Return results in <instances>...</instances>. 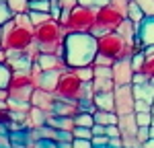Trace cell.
Here are the masks:
<instances>
[{"label": "cell", "mask_w": 154, "mask_h": 148, "mask_svg": "<svg viewBox=\"0 0 154 148\" xmlns=\"http://www.w3.org/2000/svg\"><path fill=\"white\" fill-rule=\"evenodd\" d=\"M12 17H14V14L11 12L8 4H6V0H0V27L6 23V21H11Z\"/></svg>", "instance_id": "obj_31"}, {"label": "cell", "mask_w": 154, "mask_h": 148, "mask_svg": "<svg viewBox=\"0 0 154 148\" xmlns=\"http://www.w3.org/2000/svg\"><path fill=\"white\" fill-rule=\"evenodd\" d=\"M97 148H111V146H97Z\"/></svg>", "instance_id": "obj_53"}, {"label": "cell", "mask_w": 154, "mask_h": 148, "mask_svg": "<svg viewBox=\"0 0 154 148\" xmlns=\"http://www.w3.org/2000/svg\"><path fill=\"white\" fill-rule=\"evenodd\" d=\"M35 62H37V66H39V70H58V72H64V70L70 68L66 58L58 56V54H45V51H41Z\"/></svg>", "instance_id": "obj_12"}, {"label": "cell", "mask_w": 154, "mask_h": 148, "mask_svg": "<svg viewBox=\"0 0 154 148\" xmlns=\"http://www.w3.org/2000/svg\"><path fill=\"white\" fill-rule=\"evenodd\" d=\"M25 123H27L29 130H37V128L48 123V113L43 109H39V107H35V105H31V109L27 111V122Z\"/></svg>", "instance_id": "obj_16"}, {"label": "cell", "mask_w": 154, "mask_h": 148, "mask_svg": "<svg viewBox=\"0 0 154 148\" xmlns=\"http://www.w3.org/2000/svg\"><path fill=\"white\" fill-rule=\"evenodd\" d=\"M117 60H113L111 56H105V54H99L97 51V56H95V62L93 64H97V66H113Z\"/></svg>", "instance_id": "obj_34"}, {"label": "cell", "mask_w": 154, "mask_h": 148, "mask_svg": "<svg viewBox=\"0 0 154 148\" xmlns=\"http://www.w3.org/2000/svg\"><path fill=\"white\" fill-rule=\"evenodd\" d=\"M97 49H99V54L111 56L113 60H123V58L134 56V45L119 31H109L105 35H99L97 37Z\"/></svg>", "instance_id": "obj_6"}, {"label": "cell", "mask_w": 154, "mask_h": 148, "mask_svg": "<svg viewBox=\"0 0 154 148\" xmlns=\"http://www.w3.org/2000/svg\"><path fill=\"white\" fill-rule=\"evenodd\" d=\"M78 111H80L78 101H64V99H58V101H56V107H54V113H56V115H62V117H74Z\"/></svg>", "instance_id": "obj_17"}, {"label": "cell", "mask_w": 154, "mask_h": 148, "mask_svg": "<svg viewBox=\"0 0 154 148\" xmlns=\"http://www.w3.org/2000/svg\"><path fill=\"white\" fill-rule=\"evenodd\" d=\"M138 125H152V111H136Z\"/></svg>", "instance_id": "obj_32"}, {"label": "cell", "mask_w": 154, "mask_h": 148, "mask_svg": "<svg viewBox=\"0 0 154 148\" xmlns=\"http://www.w3.org/2000/svg\"><path fill=\"white\" fill-rule=\"evenodd\" d=\"M93 144L97 146H109V136L107 134H101V136H93Z\"/></svg>", "instance_id": "obj_41"}, {"label": "cell", "mask_w": 154, "mask_h": 148, "mask_svg": "<svg viewBox=\"0 0 154 148\" xmlns=\"http://www.w3.org/2000/svg\"><path fill=\"white\" fill-rule=\"evenodd\" d=\"M72 134H74V138H88V140H93V128H82V125H74Z\"/></svg>", "instance_id": "obj_33"}, {"label": "cell", "mask_w": 154, "mask_h": 148, "mask_svg": "<svg viewBox=\"0 0 154 148\" xmlns=\"http://www.w3.org/2000/svg\"><path fill=\"white\" fill-rule=\"evenodd\" d=\"M72 146L74 148H95V144H93V140H88V138H74V140H72Z\"/></svg>", "instance_id": "obj_39"}, {"label": "cell", "mask_w": 154, "mask_h": 148, "mask_svg": "<svg viewBox=\"0 0 154 148\" xmlns=\"http://www.w3.org/2000/svg\"><path fill=\"white\" fill-rule=\"evenodd\" d=\"M35 45V25L29 14H14L2 25V48L12 54H27Z\"/></svg>", "instance_id": "obj_1"}, {"label": "cell", "mask_w": 154, "mask_h": 148, "mask_svg": "<svg viewBox=\"0 0 154 148\" xmlns=\"http://www.w3.org/2000/svg\"><path fill=\"white\" fill-rule=\"evenodd\" d=\"M113 82L115 86H123V85H131V78H134V68H131V60L130 58H123L117 60L113 66Z\"/></svg>", "instance_id": "obj_11"}, {"label": "cell", "mask_w": 154, "mask_h": 148, "mask_svg": "<svg viewBox=\"0 0 154 148\" xmlns=\"http://www.w3.org/2000/svg\"><path fill=\"white\" fill-rule=\"evenodd\" d=\"M150 138H154V128L150 125Z\"/></svg>", "instance_id": "obj_51"}, {"label": "cell", "mask_w": 154, "mask_h": 148, "mask_svg": "<svg viewBox=\"0 0 154 148\" xmlns=\"http://www.w3.org/2000/svg\"><path fill=\"white\" fill-rule=\"evenodd\" d=\"M66 37H68L66 29L54 19H49L48 23H41L35 27V43L37 48L41 51H45V54L64 56L66 54Z\"/></svg>", "instance_id": "obj_3"}, {"label": "cell", "mask_w": 154, "mask_h": 148, "mask_svg": "<svg viewBox=\"0 0 154 148\" xmlns=\"http://www.w3.org/2000/svg\"><path fill=\"white\" fill-rule=\"evenodd\" d=\"M105 134L109 138H115V136H121V130H119L117 123H111V125H105Z\"/></svg>", "instance_id": "obj_42"}, {"label": "cell", "mask_w": 154, "mask_h": 148, "mask_svg": "<svg viewBox=\"0 0 154 148\" xmlns=\"http://www.w3.org/2000/svg\"><path fill=\"white\" fill-rule=\"evenodd\" d=\"M136 138H138V142H140V144L148 142V140H150V125H140V128H138V132H136Z\"/></svg>", "instance_id": "obj_36"}, {"label": "cell", "mask_w": 154, "mask_h": 148, "mask_svg": "<svg viewBox=\"0 0 154 148\" xmlns=\"http://www.w3.org/2000/svg\"><path fill=\"white\" fill-rule=\"evenodd\" d=\"M109 146H111V148H125V146H123V136L109 138Z\"/></svg>", "instance_id": "obj_45"}, {"label": "cell", "mask_w": 154, "mask_h": 148, "mask_svg": "<svg viewBox=\"0 0 154 148\" xmlns=\"http://www.w3.org/2000/svg\"><path fill=\"white\" fill-rule=\"evenodd\" d=\"M136 2L146 12V17H154V0H136Z\"/></svg>", "instance_id": "obj_37"}, {"label": "cell", "mask_w": 154, "mask_h": 148, "mask_svg": "<svg viewBox=\"0 0 154 148\" xmlns=\"http://www.w3.org/2000/svg\"><path fill=\"white\" fill-rule=\"evenodd\" d=\"M134 103H136L134 85L115 86V111H117V115L134 113Z\"/></svg>", "instance_id": "obj_9"}, {"label": "cell", "mask_w": 154, "mask_h": 148, "mask_svg": "<svg viewBox=\"0 0 154 148\" xmlns=\"http://www.w3.org/2000/svg\"><path fill=\"white\" fill-rule=\"evenodd\" d=\"M58 148H74V146H72V140H62V142H58Z\"/></svg>", "instance_id": "obj_49"}, {"label": "cell", "mask_w": 154, "mask_h": 148, "mask_svg": "<svg viewBox=\"0 0 154 148\" xmlns=\"http://www.w3.org/2000/svg\"><path fill=\"white\" fill-rule=\"evenodd\" d=\"M152 115H154V103H152Z\"/></svg>", "instance_id": "obj_54"}, {"label": "cell", "mask_w": 154, "mask_h": 148, "mask_svg": "<svg viewBox=\"0 0 154 148\" xmlns=\"http://www.w3.org/2000/svg\"><path fill=\"white\" fill-rule=\"evenodd\" d=\"M134 111H152V103L146 99H136L134 103Z\"/></svg>", "instance_id": "obj_38"}, {"label": "cell", "mask_w": 154, "mask_h": 148, "mask_svg": "<svg viewBox=\"0 0 154 148\" xmlns=\"http://www.w3.org/2000/svg\"><path fill=\"white\" fill-rule=\"evenodd\" d=\"M62 11H72L74 6H78V0H58Z\"/></svg>", "instance_id": "obj_44"}, {"label": "cell", "mask_w": 154, "mask_h": 148, "mask_svg": "<svg viewBox=\"0 0 154 148\" xmlns=\"http://www.w3.org/2000/svg\"><path fill=\"white\" fill-rule=\"evenodd\" d=\"M12 14H27L31 11V0H6Z\"/></svg>", "instance_id": "obj_24"}, {"label": "cell", "mask_w": 154, "mask_h": 148, "mask_svg": "<svg viewBox=\"0 0 154 148\" xmlns=\"http://www.w3.org/2000/svg\"><path fill=\"white\" fill-rule=\"evenodd\" d=\"M72 70L84 82H93V78H95V66L93 64L91 66H78V68H72Z\"/></svg>", "instance_id": "obj_26"}, {"label": "cell", "mask_w": 154, "mask_h": 148, "mask_svg": "<svg viewBox=\"0 0 154 148\" xmlns=\"http://www.w3.org/2000/svg\"><path fill=\"white\" fill-rule=\"evenodd\" d=\"M8 99H11L8 88H0V101H8Z\"/></svg>", "instance_id": "obj_48"}, {"label": "cell", "mask_w": 154, "mask_h": 148, "mask_svg": "<svg viewBox=\"0 0 154 148\" xmlns=\"http://www.w3.org/2000/svg\"><path fill=\"white\" fill-rule=\"evenodd\" d=\"M31 72H33V76H35V86L37 88H43V91H49V93H56V86H58V82H60L62 72H58V70H39L37 62H33Z\"/></svg>", "instance_id": "obj_10"}, {"label": "cell", "mask_w": 154, "mask_h": 148, "mask_svg": "<svg viewBox=\"0 0 154 148\" xmlns=\"http://www.w3.org/2000/svg\"><path fill=\"white\" fill-rule=\"evenodd\" d=\"M117 31L125 37L128 41H130L131 45H136V41H138V25L134 23L131 19H128V17H125V19H123V23L117 27Z\"/></svg>", "instance_id": "obj_20"}, {"label": "cell", "mask_w": 154, "mask_h": 148, "mask_svg": "<svg viewBox=\"0 0 154 148\" xmlns=\"http://www.w3.org/2000/svg\"><path fill=\"white\" fill-rule=\"evenodd\" d=\"M142 72L148 76V80H150V82H154V54L146 56V62H144Z\"/></svg>", "instance_id": "obj_30"}, {"label": "cell", "mask_w": 154, "mask_h": 148, "mask_svg": "<svg viewBox=\"0 0 154 148\" xmlns=\"http://www.w3.org/2000/svg\"><path fill=\"white\" fill-rule=\"evenodd\" d=\"M51 0H31V11H45L49 12Z\"/></svg>", "instance_id": "obj_35"}, {"label": "cell", "mask_w": 154, "mask_h": 148, "mask_svg": "<svg viewBox=\"0 0 154 148\" xmlns=\"http://www.w3.org/2000/svg\"><path fill=\"white\" fill-rule=\"evenodd\" d=\"M78 4L91 6V8H101V6H105V4H111V0H78Z\"/></svg>", "instance_id": "obj_40"}, {"label": "cell", "mask_w": 154, "mask_h": 148, "mask_svg": "<svg viewBox=\"0 0 154 148\" xmlns=\"http://www.w3.org/2000/svg\"><path fill=\"white\" fill-rule=\"evenodd\" d=\"M12 78V68L8 64H0V88H8Z\"/></svg>", "instance_id": "obj_28"}, {"label": "cell", "mask_w": 154, "mask_h": 148, "mask_svg": "<svg viewBox=\"0 0 154 148\" xmlns=\"http://www.w3.org/2000/svg\"><path fill=\"white\" fill-rule=\"evenodd\" d=\"M101 134H105V125L95 123V125H93V136H101Z\"/></svg>", "instance_id": "obj_46"}, {"label": "cell", "mask_w": 154, "mask_h": 148, "mask_svg": "<svg viewBox=\"0 0 154 148\" xmlns=\"http://www.w3.org/2000/svg\"><path fill=\"white\" fill-rule=\"evenodd\" d=\"M74 123L76 125H82V128H93L95 125V115L91 111H78L74 115Z\"/></svg>", "instance_id": "obj_25"}, {"label": "cell", "mask_w": 154, "mask_h": 148, "mask_svg": "<svg viewBox=\"0 0 154 148\" xmlns=\"http://www.w3.org/2000/svg\"><path fill=\"white\" fill-rule=\"evenodd\" d=\"M35 76L33 72H12L11 85H8V93L11 99H19V101H31V95L35 91Z\"/></svg>", "instance_id": "obj_8"}, {"label": "cell", "mask_w": 154, "mask_h": 148, "mask_svg": "<svg viewBox=\"0 0 154 148\" xmlns=\"http://www.w3.org/2000/svg\"><path fill=\"white\" fill-rule=\"evenodd\" d=\"M119 130H121V136H136L138 132V122H136V111L134 113H125V115H119Z\"/></svg>", "instance_id": "obj_18"}, {"label": "cell", "mask_w": 154, "mask_h": 148, "mask_svg": "<svg viewBox=\"0 0 154 148\" xmlns=\"http://www.w3.org/2000/svg\"><path fill=\"white\" fill-rule=\"evenodd\" d=\"M142 148H154V138H150L148 142H144V144H142Z\"/></svg>", "instance_id": "obj_50"}, {"label": "cell", "mask_w": 154, "mask_h": 148, "mask_svg": "<svg viewBox=\"0 0 154 148\" xmlns=\"http://www.w3.org/2000/svg\"><path fill=\"white\" fill-rule=\"evenodd\" d=\"M97 19V8L78 4L72 11H64L58 23L66 29V33H93Z\"/></svg>", "instance_id": "obj_5"}, {"label": "cell", "mask_w": 154, "mask_h": 148, "mask_svg": "<svg viewBox=\"0 0 154 148\" xmlns=\"http://www.w3.org/2000/svg\"><path fill=\"white\" fill-rule=\"evenodd\" d=\"M138 39L142 45H154V17H146L138 27Z\"/></svg>", "instance_id": "obj_14"}, {"label": "cell", "mask_w": 154, "mask_h": 148, "mask_svg": "<svg viewBox=\"0 0 154 148\" xmlns=\"http://www.w3.org/2000/svg\"><path fill=\"white\" fill-rule=\"evenodd\" d=\"M144 82H150L148 76L144 72H134V78H131V85H144Z\"/></svg>", "instance_id": "obj_43"}, {"label": "cell", "mask_w": 154, "mask_h": 148, "mask_svg": "<svg viewBox=\"0 0 154 148\" xmlns=\"http://www.w3.org/2000/svg\"><path fill=\"white\" fill-rule=\"evenodd\" d=\"M8 109L12 113H27L31 109V101H19V99H8Z\"/></svg>", "instance_id": "obj_27"}, {"label": "cell", "mask_w": 154, "mask_h": 148, "mask_svg": "<svg viewBox=\"0 0 154 148\" xmlns=\"http://www.w3.org/2000/svg\"><path fill=\"white\" fill-rule=\"evenodd\" d=\"M56 101H58L56 93H49V91H43V88H35L33 95H31V105L43 109L45 113H54Z\"/></svg>", "instance_id": "obj_13"}, {"label": "cell", "mask_w": 154, "mask_h": 148, "mask_svg": "<svg viewBox=\"0 0 154 148\" xmlns=\"http://www.w3.org/2000/svg\"><path fill=\"white\" fill-rule=\"evenodd\" d=\"M29 14V19H31V23L35 25H41V23H48L49 19H51V14L49 12H45V11H29L27 12Z\"/></svg>", "instance_id": "obj_29"}, {"label": "cell", "mask_w": 154, "mask_h": 148, "mask_svg": "<svg viewBox=\"0 0 154 148\" xmlns=\"http://www.w3.org/2000/svg\"><path fill=\"white\" fill-rule=\"evenodd\" d=\"M95 123H101V125H111V123L119 122L117 111H107V109H97L95 113Z\"/></svg>", "instance_id": "obj_21"}, {"label": "cell", "mask_w": 154, "mask_h": 148, "mask_svg": "<svg viewBox=\"0 0 154 148\" xmlns=\"http://www.w3.org/2000/svg\"><path fill=\"white\" fill-rule=\"evenodd\" d=\"M125 12L119 11L113 4H105L101 8H97V19H95V27H93V35H105L109 31H117V27L123 23Z\"/></svg>", "instance_id": "obj_7"}, {"label": "cell", "mask_w": 154, "mask_h": 148, "mask_svg": "<svg viewBox=\"0 0 154 148\" xmlns=\"http://www.w3.org/2000/svg\"><path fill=\"white\" fill-rule=\"evenodd\" d=\"M152 128H154V115H152Z\"/></svg>", "instance_id": "obj_55"}, {"label": "cell", "mask_w": 154, "mask_h": 148, "mask_svg": "<svg viewBox=\"0 0 154 148\" xmlns=\"http://www.w3.org/2000/svg\"><path fill=\"white\" fill-rule=\"evenodd\" d=\"M97 35L93 33H68L64 58L70 68L91 66L97 56Z\"/></svg>", "instance_id": "obj_2"}, {"label": "cell", "mask_w": 154, "mask_h": 148, "mask_svg": "<svg viewBox=\"0 0 154 148\" xmlns=\"http://www.w3.org/2000/svg\"><path fill=\"white\" fill-rule=\"evenodd\" d=\"M56 97L64 101H93L95 88H93V82L80 80L74 74V70L68 68L60 76V82L56 86Z\"/></svg>", "instance_id": "obj_4"}, {"label": "cell", "mask_w": 154, "mask_h": 148, "mask_svg": "<svg viewBox=\"0 0 154 148\" xmlns=\"http://www.w3.org/2000/svg\"><path fill=\"white\" fill-rule=\"evenodd\" d=\"M8 62V51L4 48H0V64H6Z\"/></svg>", "instance_id": "obj_47"}, {"label": "cell", "mask_w": 154, "mask_h": 148, "mask_svg": "<svg viewBox=\"0 0 154 148\" xmlns=\"http://www.w3.org/2000/svg\"><path fill=\"white\" fill-rule=\"evenodd\" d=\"M6 64L12 68V72H31V68H33V60L27 54H12L8 56Z\"/></svg>", "instance_id": "obj_15"}, {"label": "cell", "mask_w": 154, "mask_h": 148, "mask_svg": "<svg viewBox=\"0 0 154 148\" xmlns=\"http://www.w3.org/2000/svg\"><path fill=\"white\" fill-rule=\"evenodd\" d=\"M0 48H2V27H0Z\"/></svg>", "instance_id": "obj_52"}, {"label": "cell", "mask_w": 154, "mask_h": 148, "mask_svg": "<svg viewBox=\"0 0 154 148\" xmlns=\"http://www.w3.org/2000/svg\"><path fill=\"white\" fill-rule=\"evenodd\" d=\"M95 107L97 109H107L115 111V91H107V93H95Z\"/></svg>", "instance_id": "obj_19"}, {"label": "cell", "mask_w": 154, "mask_h": 148, "mask_svg": "<svg viewBox=\"0 0 154 148\" xmlns=\"http://www.w3.org/2000/svg\"><path fill=\"white\" fill-rule=\"evenodd\" d=\"M134 95H136V99H146V101L154 103V82L134 85Z\"/></svg>", "instance_id": "obj_22"}, {"label": "cell", "mask_w": 154, "mask_h": 148, "mask_svg": "<svg viewBox=\"0 0 154 148\" xmlns=\"http://www.w3.org/2000/svg\"><path fill=\"white\" fill-rule=\"evenodd\" d=\"M125 17L128 19H131L134 23L140 27V23H142L144 19H146V12L140 8V4L136 2V0H130V4H128V12H125Z\"/></svg>", "instance_id": "obj_23"}]
</instances>
